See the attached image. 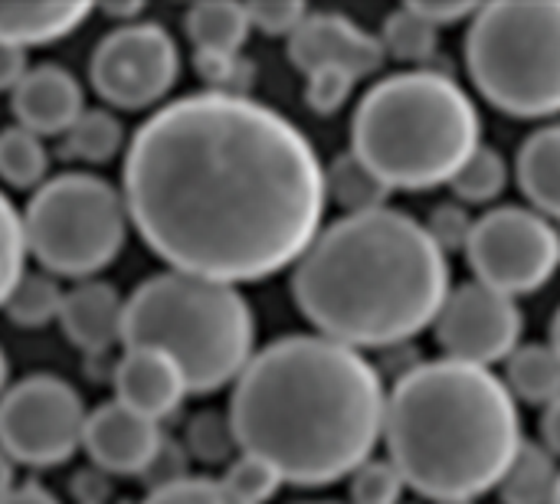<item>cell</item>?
<instances>
[{
    "mask_svg": "<svg viewBox=\"0 0 560 504\" xmlns=\"http://www.w3.org/2000/svg\"><path fill=\"white\" fill-rule=\"evenodd\" d=\"M121 184L131 226L171 272L226 285L295 266L328 207L325 164L295 121L207 89L131 134Z\"/></svg>",
    "mask_w": 560,
    "mask_h": 504,
    "instance_id": "1",
    "label": "cell"
},
{
    "mask_svg": "<svg viewBox=\"0 0 560 504\" xmlns=\"http://www.w3.org/2000/svg\"><path fill=\"white\" fill-rule=\"evenodd\" d=\"M381 371L325 335H289L262 348L233 384L230 423L240 453L282 482L322 489L351 479L384 439Z\"/></svg>",
    "mask_w": 560,
    "mask_h": 504,
    "instance_id": "2",
    "label": "cell"
},
{
    "mask_svg": "<svg viewBox=\"0 0 560 504\" xmlns=\"http://www.w3.org/2000/svg\"><path fill=\"white\" fill-rule=\"evenodd\" d=\"M292 292L318 335L354 351L400 348L436 325L450 259L427 223L384 207L325 226L295 262Z\"/></svg>",
    "mask_w": 560,
    "mask_h": 504,
    "instance_id": "3",
    "label": "cell"
},
{
    "mask_svg": "<svg viewBox=\"0 0 560 504\" xmlns=\"http://www.w3.org/2000/svg\"><path fill=\"white\" fill-rule=\"evenodd\" d=\"M522 443L518 400L489 367L420 361L387 394L384 446L407 489L430 504L499 489Z\"/></svg>",
    "mask_w": 560,
    "mask_h": 504,
    "instance_id": "4",
    "label": "cell"
},
{
    "mask_svg": "<svg viewBox=\"0 0 560 504\" xmlns=\"http://www.w3.org/2000/svg\"><path fill=\"white\" fill-rule=\"evenodd\" d=\"M482 144L469 92L446 72L410 69L377 82L354 112L351 151L390 190L450 184Z\"/></svg>",
    "mask_w": 560,
    "mask_h": 504,
    "instance_id": "5",
    "label": "cell"
},
{
    "mask_svg": "<svg viewBox=\"0 0 560 504\" xmlns=\"http://www.w3.org/2000/svg\"><path fill=\"white\" fill-rule=\"evenodd\" d=\"M256 318L236 285L161 272L125 302V348L167 354L190 394L236 384L256 358Z\"/></svg>",
    "mask_w": 560,
    "mask_h": 504,
    "instance_id": "6",
    "label": "cell"
},
{
    "mask_svg": "<svg viewBox=\"0 0 560 504\" xmlns=\"http://www.w3.org/2000/svg\"><path fill=\"white\" fill-rule=\"evenodd\" d=\"M466 66L505 115H560V0L482 3L466 36Z\"/></svg>",
    "mask_w": 560,
    "mask_h": 504,
    "instance_id": "7",
    "label": "cell"
},
{
    "mask_svg": "<svg viewBox=\"0 0 560 504\" xmlns=\"http://www.w3.org/2000/svg\"><path fill=\"white\" fill-rule=\"evenodd\" d=\"M128 207L121 190L95 174H59L46 180L26 213V246L46 272L92 279L125 246Z\"/></svg>",
    "mask_w": 560,
    "mask_h": 504,
    "instance_id": "8",
    "label": "cell"
},
{
    "mask_svg": "<svg viewBox=\"0 0 560 504\" xmlns=\"http://www.w3.org/2000/svg\"><path fill=\"white\" fill-rule=\"evenodd\" d=\"M85 407L72 384L33 374L0 397V449L30 469H52L72 459L85 433Z\"/></svg>",
    "mask_w": 560,
    "mask_h": 504,
    "instance_id": "9",
    "label": "cell"
},
{
    "mask_svg": "<svg viewBox=\"0 0 560 504\" xmlns=\"http://www.w3.org/2000/svg\"><path fill=\"white\" fill-rule=\"evenodd\" d=\"M466 256L476 282L518 298L538 292L558 272V233L555 223L535 210L499 207L476 220Z\"/></svg>",
    "mask_w": 560,
    "mask_h": 504,
    "instance_id": "10",
    "label": "cell"
},
{
    "mask_svg": "<svg viewBox=\"0 0 560 504\" xmlns=\"http://www.w3.org/2000/svg\"><path fill=\"white\" fill-rule=\"evenodd\" d=\"M180 75L174 36L158 23H128L112 30L92 52L89 79L95 92L125 112L158 105Z\"/></svg>",
    "mask_w": 560,
    "mask_h": 504,
    "instance_id": "11",
    "label": "cell"
},
{
    "mask_svg": "<svg viewBox=\"0 0 560 504\" xmlns=\"http://www.w3.org/2000/svg\"><path fill=\"white\" fill-rule=\"evenodd\" d=\"M525 318L512 295L482 282H466L450 292L436 318V344L450 361L492 367L509 361L522 344Z\"/></svg>",
    "mask_w": 560,
    "mask_h": 504,
    "instance_id": "12",
    "label": "cell"
},
{
    "mask_svg": "<svg viewBox=\"0 0 560 504\" xmlns=\"http://www.w3.org/2000/svg\"><path fill=\"white\" fill-rule=\"evenodd\" d=\"M289 59L305 75L318 69H345L354 79H368L387 62V52L381 36L368 33L354 20L341 13H308L289 36Z\"/></svg>",
    "mask_w": 560,
    "mask_h": 504,
    "instance_id": "13",
    "label": "cell"
},
{
    "mask_svg": "<svg viewBox=\"0 0 560 504\" xmlns=\"http://www.w3.org/2000/svg\"><path fill=\"white\" fill-rule=\"evenodd\" d=\"M164 439L167 436L161 433V423L112 400L89 413L82 449L108 476H144Z\"/></svg>",
    "mask_w": 560,
    "mask_h": 504,
    "instance_id": "14",
    "label": "cell"
},
{
    "mask_svg": "<svg viewBox=\"0 0 560 504\" xmlns=\"http://www.w3.org/2000/svg\"><path fill=\"white\" fill-rule=\"evenodd\" d=\"M187 394L184 371L161 351L128 348L115 367V400L154 423L174 417Z\"/></svg>",
    "mask_w": 560,
    "mask_h": 504,
    "instance_id": "15",
    "label": "cell"
},
{
    "mask_svg": "<svg viewBox=\"0 0 560 504\" xmlns=\"http://www.w3.org/2000/svg\"><path fill=\"white\" fill-rule=\"evenodd\" d=\"M13 115L16 125L49 138V134H66L75 118L85 112L82 105V89L72 72L62 66H36L26 72V79L13 89Z\"/></svg>",
    "mask_w": 560,
    "mask_h": 504,
    "instance_id": "16",
    "label": "cell"
},
{
    "mask_svg": "<svg viewBox=\"0 0 560 504\" xmlns=\"http://www.w3.org/2000/svg\"><path fill=\"white\" fill-rule=\"evenodd\" d=\"M59 325L75 348L89 354H105L118 341L125 344V298L115 285L85 279L72 292H66Z\"/></svg>",
    "mask_w": 560,
    "mask_h": 504,
    "instance_id": "17",
    "label": "cell"
},
{
    "mask_svg": "<svg viewBox=\"0 0 560 504\" xmlns=\"http://www.w3.org/2000/svg\"><path fill=\"white\" fill-rule=\"evenodd\" d=\"M92 13V3H0V43L26 49L66 39Z\"/></svg>",
    "mask_w": 560,
    "mask_h": 504,
    "instance_id": "18",
    "label": "cell"
},
{
    "mask_svg": "<svg viewBox=\"0 0 560 504\" xmlns=\"http://www.w3.org/2000/svg\"><path fill=\"white\" fill-rule=\"evenodd\" d=\"M518 184L535 213L560 220V125L535 131L518 151Z\"/></svg>",
    "mask_w": 560,
    "mask_h": 504,
    "instance_id": "19",
    "label": "cell"
},
{
    "mask_svg": "<svg viewBox=\"0 0 560 504\" xmlns=\"http://www.w3.org/2000/svg\"><path fill=\"white\" fill-rule=\"evenodd\" d=\"M184 26L197 52H240L253 30L246 3H230V0L194 3L187 10Z\"/></svg>",
    "mask_w": 560,
    "mask_h": 504,
    "instance_id": "20",
    "label": "cell"
},
{
    "mask_svg": "<svg viewBox=\"0 0 560 504\" xmlns=\"http://www.w3.org/2000/svg\"><path fill=\"white\" fill-rule=\"evenodd\" d=\"M560 485L558 459L541 443H522L515 462L509 466L499 499L502 504H555Z\"/></svg>",
    "mask_w": 560,
    "mask_h": 504,
    "instance_id": "21",
    "label": "cell"
},
{
    "mask_svg": "<svg viewBox=\"0 0 560 504\" xmlns=\"http://www.w3.org/2000/svg\"><path fill=\"white\" fill-rule=\"evenodd\" d=\"M325 187H328V197L345 210V216L384 210L390 197V187L354 151L338 154L325 167Z\"/></svg>",
    "mask_w": 560,
    "mask_h": 504,
    "instance_id": "22",
    "label": "cell"
},
{
    "mask_svg": "<svg viewBox=\"0 0 560 504\" xmlns=\"http://www.w3.org/2000/svg\"><path fill=\"white\" fill-rule=\"evenodd\" d=\"M515 400L548 407L560 397V358L551 344H518L505 361V377Z\"/></svg>",
    "mask_w": 560,
    "mask_h": 504,
    "instance_id": "23",
    "label": "cell"
},
{
    "mask_svg": "<svg viewBox=\"0 0 560 504\" xmlns=\"http://www.w3.org/2000/svg\"><path fill=\"white\" fill-rule=\"evenodd\" d=\"M125 144V128L115 112L105 108H85L75 125L62 134L66 157L85 161V164H105L112 161Z\"/></svg>",
    "mask_w": 560,
    "mask_h": 504,
    "instance_id": "24",
    "label": "cell"
},
{
    "mask_svg": "<svg viewBox=\"0 0 560 504\" xmlns=\"http://www.w3.org/2000/svg\"><path fill=\"white\" fill-rule=\"evenodd\" d=\"M46 171H49V151L39 134L20 125L0 131V180L3 184L16 190H30V187L39 190Z\"/></svg>",
    "mask_w": 560,
    "mask_h": 504,
    "instance_id": "25",
    "label": "cell"
},
{
    "mask_svg": "<svg viewBox=\"0 0 560 504\" xmlns=\"http://www.w3.org/2000/svg\"><path fill=\"white\" fill-rule=\"evenodd\" d=\"M381 43H384V52L394 59L430 62V56L440 49V30L430 20H423L410 3H404L384 20Z\"/></svg>",
    "mask_w": 560,
    "mask_h": 504,
    "instance_id": "26",
    "label": "cell"
},
{
    "mask_svg": "<svg viewBox=\"0 0 560 504\" xmlns=\"http://www.w3.org/2000/svg\"><path fill=\"white\" fill-rule=\"evenodd\" d=\"M62 298L66 292H59V285L43 276V272H26L16 289L10 292L3 312L13 325L20 328H43L49 321H59L62 312Z\"/></svg>",
    "mask_w": 560,
    "mask_h": 504,
    "instance_id": "27",
    "label": "cell"
},
{
    "mask_svg": "<svg viewBox=\"0 0 560 504\" xmlns=\"http://www.w3.org/2000/svg\"><path fill=\"white\" fill-rule=\"evenodd\" d=\"M450 187L466 203H492L509 187V161L495 148L479 144L459 167V174L450 180Z\"/></svg>",
    "mask_w": 560,
    "mask_h": 504,
    "instance_id": "28",
    "label": "cell"
},
{
    "mask_svg": "<svg viewBox=\"0 0 560 504\" xmlns=\"http://www.w3.org/2000/svg\"><path fill=\"white\" fill-rule=\"evenodd\" d=\"M184 449L207 466H223L233 459V453H240L230 413H217V410H203L187 423V439Z\"/></svg>",
    "mask_w": 560,
    "mask_h": 504,
    "instance_id": "29",
    "label": "cell"
},
{
    "mask_svg": "<svg viewBox=\"0 0 560 504\" xmlns=\"http://www.w3.org/2000/svg\"><path fill=\"white\" fill-rule=\"evenodd\" d=\"M26 256H30V246H26L23 213L0 190V308L7 305L16 282L26 276Z\"/></svg>",
    "mask_w": 560,
    "mask_h": 504,
    "instance_id": "30",
    "label": "cell"
},
{
    "mask_svg": "<svg viewBox=\"0 0 560 504\" xmlns=\"http://www.w3.org/2000/svg\"><path fill=\"white\" fill-rule=\"evenodd\" d=\"M220 482H223L240 502L246 504L272 502V499L279 495V489L285 485L282 476H279L269 462H262L259 456H246V453H240V456L230 462V469H226V476H223Z\"/></svg>",
    "mask_w": 560,
    "mask_h": 504,
    "instance_id": "31",
    "label": "cell"
},
{
    "mask_svg": "<svg viewBox=\"0 0 560 504\" xmlns=\"http://www.w3.org/2000/svg\"><path fill=\"white\" fill-rule=\"evenodd\" d=\"M194 66L207 92L220 95H246L256 79V66L240 52H194Z\"/></svg>",
    "mask_w": 560,
    "mask_h": 504,
    "instance_id": "32",
    "label": "cell"
},
{
    "mask_svg": "<svg viewBox=\"0 0 560 504\" xmlns=\"http://www.w3.org/2000/svg\"><path fill=\"white\" fill-rule=\"evenodd\" d=\"M404 476L390 459H368L351 472V504H404Z\"/></svg>",
    "mask_w": 560,
    "mask_h": 504,
    "instance_id": "33",
    "label": "cell"
},
{
    "mask_svg": "<svg viewBox=\"0 0 560 504\" xmlns=\"http://www.w3.org/2000/svg\"><path fill=\"white\" fill-rule=\"evenodd\" d=\"M358 79L345 69H318L308 75V85H305V102L312 112L318 115H335L348 105L351 92H354Z\"/></svg>",
    "mask_w": 560,
    "mask_h": 504,
    "instance_id": "34",
    "label": "cell"
},
{
    "mask_svg": "<svg viewBox=\"0 0 560 504\" xmlns=\"http://www.w3.org/2000/svg\"><path fill=\"white\" fill-rule=\"evenodd\" d=\"M476 220L466 213V207L459 203H436L430 220H427V233L433 236V243L450 256V253H466L469 239H472Z\"/></svg>",
    "mask_w": 560,
    "mask_h": 504,
    "instance_id": "35",
    "label": "cell"
},
{
    "mask_svg": "<svg viewBox=\"0 0 560 504\" xmlns=\"http://www.w3.org/2000/svg\"><path fill=\"white\" fill-rule=\"evenodd\" d=\"M141 504H246L240 502L220 479H194L187 476L177 485L151 492Z\"/></svg>",
    "mask_w": 560,
    "mask_h": 504,
    "instance_id": "36",
    "label": "cell"
},
{
    "mask_svg": "<svg viewBox=\"0 0 560 504\" xmlns=\"http://www.w3.org/2000/svg\"><path fill=\"white\" fill-rule=\"evenodd\" d=\"M246 13L249 23L266 36H292L308 16L302 0H259V3H246Z\"/></svg>",
    "mask_w": 560,
    "mask_h": 504,
    "instance_id": "37",
    "label": "cell"
},
{
    "mask_svg": "<svg viewBox=\"0 0 560 504\" xmlns=\"http://www.w3.org/2000/svg\"><path fill=\"white\" fill-rule=\"evenodd\" d=\"M184 479H187V449L177 446L174 439H164L161 453H158L154 462L144 469L141 482H144L151 492H158V489L177 485V482H184Z\"/></svg>",
    "mask_w": 560,
    "mask_h": 504,
    "instance_id": "38",
    "label": "cell"
},
{
    "mask_svg": "<svg viewBox=\"0 0 560 504\" xmlns=\"http://www.w3.org/2000/svg\"><path fill=\"white\" fill-rule=\"evenodd\" d=\"M410 7L440 30V26L459 23L466 16H476L482 3H466V0H410Z\"/></svg>",
    "mask_w": 560,
    "mask_h": 504,
    "instance_id": "39",
    "label": "cell"
},
{
    "mask_svg": "<svg viewBox=\"0 0 560 504\" xmlns=\"http://www.w3.org/2000/svg\"><path fill=\"white\" fill-rule=\"evenodd\" d=\"M26 72H30L26 49H16V46L0 43V92H13L26 79Z\"/></svg>",
    "mask_w": 560,
    "mask_h": 504,
    "instance_id": "40",
    "label": "cell"
},
{
    "mask_svg": "<svg viewBox=\"0 0 560 504\" xmlns=\"http://www.w3.org/2000/svg\"><path fill=\"white\" fill-rule=\"evenodd\" d=\"M541 446L555 456V459H560V397L555 400V403H548L545 407V417H541Z\"/></svg>",
    "mask_w": 560,
    "mask_h": 504,
    "instance_id": "41",
    "label": "cell"
},
{
    "mask_svg": "<svg viewBox=\"0 0 560 504\" xmlns=\"http://www.w3.org/2000/svg\"><path fill=\"white\" fill-rule=\"evenodd\" d=\"M0 504H59V499L52 492H46L43 485H36V482H23L7 499H0Z\"/></svg>",
    "mask_w": 560,
    "mask_h": 504,
    "instance_id": "42",
    "label": "cell"
},
{
    "mask_svg": "<svg viewBox=\"0 0 560 504\" xmlns=\"http://www.w3.org/2000/svg\"><path fill=\"white\" fill-rule=\"evenodd\" d=\"M13 466H16V462L0 449V499H7V495L16 489V482H13Z\"/></svg>",
    "mask_w": 560,
    "mask_h": 504,
    "instance_id": "43",
    "label": "cell"
},
{
    "mask_svg": "<svg viewBox=\"0 0 560 504\" xmlns=\"http://www.w3.org/2000/svg\"><path fill=\"white\" fill-rule=\"evenodd\" d=\"M105 10L115 16H135V13H141V3H105Z\"/></svg>",
    "mask_w": 560,
    "mask_h": 504,
    "instance_id": "44",
    "label": "cell"
},
{
    "mask_svg": "<svg viewBox=\"0 0 560 504\" xmlns=\"http://www.w3.org/2000/svg\"><path fill=\"white\" fill-rule=\"evenodd\" d=\"M551 348L558 351L560 358V308L555 312V321H551Z\"/></svg>",
    "mask_w": 560,
    "mask_h": 504,
    "instance_id": "45",
    "label": "cell"
},
{
    "mask_svg": "<svg viewBox=\"0 0 560 504\" xmlns=\"http://www.w3.org/2000/svg\"><path fill=\"white\" fill-rule=\"evenodd\" d=\"M7 374H10V364H7V354H3V348H0V394H3V387H7Z\"/></svg>",
    "mask_w": 560,
    "mask_h": 504,
    "instance_id": "46",
    "label": "cell"
},
{
    "mask_svg": "<svg viewBox=\"0 0 560 504\" xmlns=\"http://www.w3.org/2000/svg\"><path fill=\"white\" fill-rule=\"evenodd\" d=\"M555 233H558V253H560V220L555 223Z\"/></svg>",
    "mask_w": 560,
    "mask_h": 504,
    "instance_id": "47",
    "label": "cell"
},
{
    "mask_svg": "<svg viewBox=\"0 0 560 504\" xmlns=\"http://www.w3.org/2000/svg\"><path fill=\"white\" fill-rule=\"evenodd\" d=\"M436 504H472V502H436Z\"/></svg>",
    "mask_w": 560,
    "mask_h": 504,
    "instance_id": "48",
    "label": "cell"
},
{
    "mask_svg": "<svg viewBox=\"0 0 560 504\" xmlns=\"http://www.w3.org/2000/svg\"><path fill=\"white\" fill-rule=\"evenodd\" d=\"M302 504H338V502H302Z\"/></svg>",
    "mask_w": 560,
    "mask_h": 504,
    "instance_id": "49",
    "label": "cell"
},
{
    "mask_svg": "<svg viewBox=\"0 0 560 504\" xmlns=\"http://www.w3.org/2000/svg\"><path fill=\"white\" fill-rule=\"evenodd\" d=\"M555 504H560V485H558V499H555Z\"/></svg>",
    "mask_w": 560,
    "mask_h": 504,
    "instance_id": "50",
    "label": "cell"
},
{
    "mask_svg": "<svg viewBox=\"0 0 560 504\" xmlns=\"http://www.w3.org/2000/svg\"><path fill=\"white\" fill-rule=\"evenodd\" d=\"M404 504H417V502H404Z\"/></svg>",
    "mask_w": 560,
    "mask_h": 504,
    "instance_id": "51",
    "label": "cell"
}]
</instances>
